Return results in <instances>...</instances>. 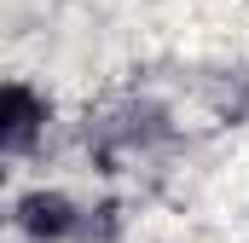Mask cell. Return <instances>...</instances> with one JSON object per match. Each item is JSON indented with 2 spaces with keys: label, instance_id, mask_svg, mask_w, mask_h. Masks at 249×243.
Wrapping results in <instances>:
<instances>
[{
  "label": "cell",
  "instance_id": "cell-2",
  "mask_svg": "<svg viewBox=\"0 0 249 243\" xmlns=\"http://www.w3.org/2000/svg\"><path fill=\"white\" fill-rule=\"evenodd\" d=\"M47 99L23 81H0V156H18L29 151L41 133H47Z\"/></svg>",
  "mask_w": 249,
  "mask_h": 243
},
{
  "label": "cell",
  "instance_id": "cell-1",
  "mask_svg": "<svg viewBox=\"0 0 249 243\" xmlns=\"http://www.w3.org/2000/svg\"><path fill=\"white\" fill-rule=\"evenodd\" d=\"M18 226H23V238L29 243H70L87 232V214H81V203L75 197H64V191H29L23 203H18V214H12Z\"/></svg>",
  "mask_w": 249,
  "mask_h": 243
}]
</instances>
